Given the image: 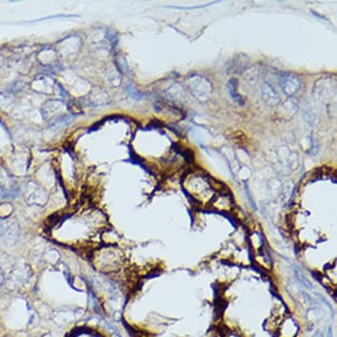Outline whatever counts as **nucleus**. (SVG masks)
<instances>
[{
	"label": "nucleus",
	"mask_w": 337,
	"mask_h": 337,
	"mask_svg": "<svg viewBox=\"0 0 337 337\" xmlns=\"http://www.w3.org/2000/svg\"><path fill=\"white\" fill-rule=\"evenodd\" d=\"M186 86L190 94L200 102H207L213 93V85L207 77L192 74L187 77Z\"/></svg>",
	"instance_id": "f257e3e1"
},
{
	"label": "nucleus",
	"mask_w": 337,
	"mask_h": 337,
	"mask_svg": "<svg viewBox=\"0 0 337 337\" xmlns=\"http://www.w3.org/2000/svg\"><path fill=\"white\" fill-rule=\"evenodd\" d=\"M31 277V269L27 265L17 266L10 270L6 279V285L8 288L14 289L28 281Z\"/></svg>",
	"instance_id": "f03ea898"
},
{
	"label": "nucleus",
	"mask_w": 337,
	"mask_h": 337,
	"mask_svg": "<svg viewBox=\"0 0 337 337\" xmlns=\"http://www.w3.org/2000/svg\"><path fill=\"white\" fill-rule=\"evenodd\" d=\"M48 200V194L36 183L30 182L26 186V201L30 205L44 206Z\"/></svg>",
	"instance_id": "7ed1b4c3"
},
{
	"label": "nucleus",
	"mask_w": 337,
	"mask_h": 337,
	"mask_svg": "<svg viewBox=\"0 0 337 337\" xmlns=\"http://www.w3.org/2000/svg\"><path fill=\"white\" fill-rule=\"evenodd\" d=\"M301 85V78L295 74L286 73L282 75L281 79H280V87H281L283 94L288 98H291L296 93H298Z\"/></svg>",
	"instance_id": "20e7f679"
},
{
	"label": "nucleus",
	"mask_w": 337,
	"mask_h": 337,
	"mask_svg": "<svg viewBox=\"0 0 337 337\" xmlns=\"http://www.w3.org/2000/svg\"><path fill=\"white\" fill-rule=\"evenodd\" d=\"M261 96L264 103L270 107L277 106L280 103V97L273 85L269 82H264L261 87Z\"/></svg>",
	"instance_id": "39448f33"
},
{
	"label": "nucleus",
	"mask_w": 337,
	"mask_h": 337,
	"mask_svg": "<svg viewBox=\"0 0 337 337\" xmlns=\"http://www.w3.org/2000/svg\"><path fill=\"white\" fill-rule=\"evenodd\" d=\"M77 318L76 311L72 309H60L55 311L53 314V321L58 326H64L75 321Z\"/></svg>",
	"instance_id": "423d86ee"
},
{
	"label": "nucleus",
	"mask_w": 337,
	"mask_h": 337,
	"mask_svg": "<svg viewBox=\"0 0 337 337\" xmlns=\"http://www.w3.org/2000/svg\"><path fill=\"white\" fill-rule=\"evenodd\" d=\"M19 235H20V228H19L17 224H13V225H10L4 231V242H5V244L8 245V246L15 245L19 240Z\"/></svg>",
	"instance_id": "0eeeda50"
},
{
	"label": "nucleus",
	"mask_w": 337,
	"mask_h": 337,
	"mask_svg": "<svg viewBox=\"0 0 337 337\" xmlns=\"http://www.w3.org/2000/svg\"><path fill=\"white\" fill-rule=\"evenodd\" d=\"M227 89H228V93L231 97V99L234 101L235 103L243 106L245 104V101L242 97V95L239 93L238 91V81L237 79H230L228 84H227Z\"/></svg>",
	"instance_id": "6e6552de"
},
{
	"label": "nucleus",
	"mask_w": 337,
	"mask_h": 337,
	"mask_svg": "<svg viewBox=\"0 0 337 337\" xmlns=\"http://www.w3.org/2000/svg\"><path fill=\"white\" fill-rule=\"evenodd\" d=\"M44 260L45 262H46L47 264H50V265H55V264H57L58 261H59V258H60V254L58 253L57 250H55V249H48L46 250V252L44 253Z\"/></svg>",
	"instance_id": "1a4fd4ad"
},
{
	"label": "nucleus",
	"mask_w": 337,
	"mask_h": 337,
	"mask_svg": "<svg viewBox=\"0 0 337 337\" xmlns=\"http://www.w3.org/2000/svg\"><path fill=\"white\" fill-rule=\"evenodd\" d=\"M282 110H284L285 112V114H288V115H294L297 110H298V103H297V101L294 100V99H288L287 101H285V102L283 103L282 105Z\"/></svg>",
	"instance_id": "9d476101"
},
{
	"label": "nucleus",
	"mask_w": 337,
	"mask_h": 337,
	"mask_svg": "<svg viewBox=\"0 0 337 337\" xmlns=\"http://www.w3.org/2000/svg\"><path fill=\"white\" fill-rule=\"evenodd\" d=\"M169 94H170V98L172 100H175V101H178V100H182L184 99L185 97V94H184V91H183V88L179 86L178 84H175L170 91H169Z\"/></svg>",
	"instance_id": "9b49d317"
},
{
	"label": "nucleus",
	"mask_w": 337,
	"mask_h": 337,
	"mask_svg": "<svg viewBox=\"0 0 337 337\" xmlns=\"http://www.w3.org/2000/svg\"><path fill=\"white\" fill-rule=\"evenodd\" d=\"M323 317V311L321 308H311L307 311V318L310 320H316L319 321Z\"/></svg>",
	"instance_id": "f8f14e48"
},
{
	"label": "nucleus",
	"mask_w": 337,
	"mask_h": 337,
	"mask_svg": "<svg viewBox=\"0 0 337 337\" xmlns=\"http://www.w3.org/2000/svg\"><path fill=\"white\" fill-rule=\"evenodd\" d=\"M295 274H296V276H297V279L299 280L300 284H301L303 287H305V288H307V289H311V288H312L311 283L308 281V280H307L304 276L301 275V274L299 273V271H298V270H297L296 268H295Z\"/></svg>",
	"instance_id": "ddd939ff"
},
{
	"label": "nucleus",
	"mask_w": 337,
	"mask_h": 337,
	"mask_svg": "<svg viewBox=\"0 0 337 337\" xmlns=\"http://www.w3.org/2000/svg\"><path fill=\"white\" fill-rule=\"evenodd\" d=\"M105 326H106V328L110 331V333L112 334V336H113V337H121L119 331H118L111 323L105 321Z\"/></svg>",
	"instance_id": "4468645a"
},
{
	"label": "nucleus",
	"mask_w": 337,
	"mask_h": 337,
	"mask_svg": "<svg viewBox=\"0 0 337 337\" xmlns=\"http://www.w3.org/2000/svg\"><path fill=\"white\" fill-rule=\"evenodd\" d=\"M128 91H129V93L131 94V96H133L134 98H136V99H140V98H141L140 95H139L137 92H135L133 88H129V87H128Z\"/></svg>",
	"instance_id": "2eb2a0df"
},
{
	"label": "nucleus",
	"mask_w": 337,
	"mask_h": 337,
	"mask_svg": "<svg viewBox=\"0 0 337 337\" xmlns=\"http://www.w3.org/2000/svg\"><path fill=\"white\" fill-rule=\"evenodd\" d=\"M4 281V276H3V271L1 270V268H0V287H1L2 283Z\"/></svg>",
	"instance_id": "dca6fc26"
},
{
	"label": "nucleus",
	"mask_w": 337,
	"mask_h": 337,
	"mask_svg": "<svg viewBox=\"0 0 337 337\" xmlns=\"http://www.w3.org/2000/svg\"><path fill=\"white\" fill-rule=\"evenodd\" d=\"M328 337H333V333H332V328L329 327L328 329Z\"/></svg>",
	"instance_id": "f3484780"
},
{
	"label": "nucleus",
	"mask_w": 337,
	"mask_h": 337,
	"mask_svg": "<svg viewBox=\"0 0 337 337\" xmlns=\"http://www.w3.org/2000/svg\"><path fill=\"white\" fill-rule=\"evenodd\" d=\"M42 337H55L53 334H51V333H48V334H45L44 336H42Z\"/></svg>",
	"instance_id": "a211bd4d"
}]
</instances>
